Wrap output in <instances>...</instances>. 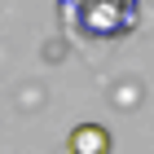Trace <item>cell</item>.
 I'll use <instances>...</instances> for the list:
<instances>
[{"label":"cell","mask_w":154,"mask_h":154,"mask_svg":"<svg viewBox=\"0 0 154 154\" xmlns=\"http://www.w3.org/2000/svg\"><path fill=\"white\" fill-rule=\"evenodd\" d=\"M75 26L88 35H119L137 26V0H88L75 9Z\"/></svg>","instance_id":"6da1fadb"},{"label":"cell","mask_w":154,"mask_h":154,"mask_svg":"<svg viewBox=\"0 0 154 154\" xmlns=\"http://www.w3.org/2000/svg\"><path fill=\"white\" fill-rule=\"evenodd\" d=\"M66 145H71V154H110V132L97 123H79Z\"/></svg>","instance_id":"7a4b0ae2"}]
</instances>
